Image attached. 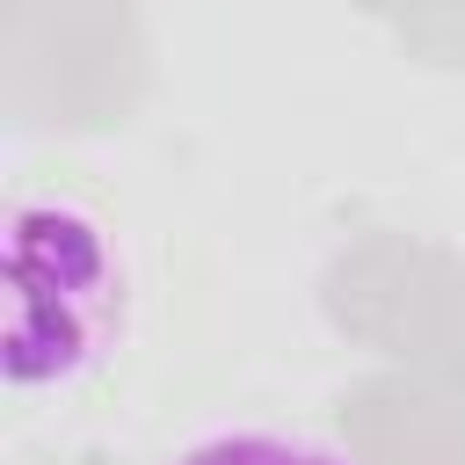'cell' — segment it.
Wrapping results in <instances>:
<instances>
[{"instance_id":"6da1fadb","label":"cell","mask_w":465,"mask_h":465,"mask_svg":"<svg viewBox=\"0 0 465 465\" xmlns=\"http://www.w3.org/2000/svg\"><path fill=\"white\" fill-rule=\"evenodd\" d=\"M131 334V254L116 218L65 189H15L7 203V334L0 371L15 400L80 392Z\"/></svg>"},{"instance_id":"7a4b0ae2","label":"cell","mask_w":465,"mask_h":465,"mask_svg":"<svg viewBox=\"0 0 465 465\" xmlns=\"http://www.w3.org/2000/svg\"><path fill=\"white\" fill-rule=\"evenodd\" d=\"M167 465H356L349 450L305 436V429H269V421H240V429H203L196 443H182Z\"/></svg>"}]
</instances>
